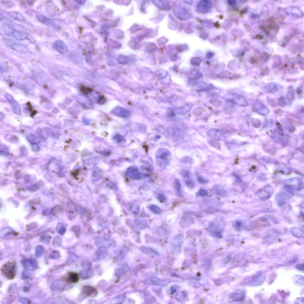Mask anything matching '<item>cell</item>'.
Listing matches in <instances>:
<instances>
[{
	"mask_svg": "<svg viewBox=\"0 0 304 304\" xmlns=\"http://www.w3.org/2000/svg\"><path fill=\"white\" fill-rule=\"evenodd\" d=\"M170 152L165 148L159 149L156 154V160L157 165L162 168H166L169 164L171 158Z\"/></svg>",
	"mask_w": 304,
	"mask_h": 304,
	"instance_id": "obj_1",
	"label": "cell"
},
{
	"mask_svg": "<svg viewBox=\"0 0 304 304\" xmlns=\"http://www.w3.org/2000/svg\"><path fill=\"white\" fill-rule=\"evenodd\" d=\"M1 270L5 278L9 280L13 279L16 275V262L15 261L8 262L2 266Z\"/></svg>",
	"mask_w": 304,
	"mask_h": 304,
	"instance_id": "obj_2",
	"label": "cell"
},
{
	"mask_svg": "<svg viewBox=\"0 0 304 304\" xmlns=\"http://www.w3.org/2000/svg\"><path fill=\"white\" fill-rule=\"evenodd\" d=\"M6 34L19 40H28L32 43L36 42L35 39L31 35L24 32L15 30L12 26L7 31Z\"/></svg>",
	"mask_w": 304,
	"mask_h": 304,
	"instance_id": "obj_3",
	"label": "cell"
},
{
	"mask_svg": "<svg viewBox=\"0 0 304 304\" xmlns=\"http://www.w3.org/2000/svg\"><path fill=\"white\" fill-rule=\"evenodd\" d=\"M5 41L7 44L13 50L22 53L30 52L29 49L25 46L17 43L13 40L5 39Z\"/></svg>",
	"mask_w": 304,
	"mask_h": 304,
	"instance_id": "obj_4",
	"label": "cell"
},
{
	"mask_svg": "<svg viewBox=\"0 0 304 304\" xmlns=\"http://www.w3.org/2000/svg\"><path fill=\"white\" fill-rule=\"evenodd\" d=\"M227 133L224 131L218 129H212L207 132L208 136L211 139L215 141H224L226 139Z\"/></svg>",
	"mask_w": 304,
	"mask_h": 304,
	"instance_id": "obj_5",
	"label": "cell"
},
{
	"mask_svg": "<svg viewBox=\"0 0 304 304\" xmlns=\"http://www.w3.org/2000/svg\"><path fill=\"white\" fill-rule=\"evenodd\" d=\"M274 192V190L272 188L267 187L259 190L257 194L262 199H268L271 198Z\"/></svg>",
	"mask_w": 304,
	"mask_h": 304,
	"instance_id": "obj_6",
	"label": "cell"
},
{
	"mask_svg": "<svg viewBox=\"0 0 304 304\" xmlns=\"http://www.w3.org/2000/svg\"><path fill=\"white\" fill-rule=\"evenodd\" d=\"M37 17L38 20L42 24L55 30L59 29V27L52 19L44 16L38 15Z\"/></svg>",
	"mask_w": 304,
	"mask_h": 304,
	"instance_id": "obj_7",
	"label": "cell"
},
{
	"mask_svg": "<svg viewBox=\"0 0 304 304\" xmlns=\"http://www.w3.org/2000/svg\"><path fill=\"white\" fill-rule=\"evenodd\" d=\"M194 219L191 216L185 214L181 217L179 224L182 227L185 228L194 224Z\"/></svg>",
	"mask_w": 304,
	"mask_h": 304,
	"instance_id": "obj_8",
	"label": "cell"
},
{
	"mask_svg": "<svg viewBox=\"0 0 304 304\" xmlns=\"http://www.w3.org/2000/svg\"><path fill=\"white\" fill-rule=\"evenodd\" d=\"M246 292L243 290H237L233 292L231 294V298L235 301H240L245 298Z\"/></svg>",
	"mask_w": 304,
	"mask_h": 304,
	"instance_id": "obj_9",
	"label": "cell"
},
{
	"mask_svg": "<svg viewBox=\"0 0 304 304\" xmlns=\"http://www.w3.org/2000/svg\"><path fill=\"white\" fill-rule=\"evenodd\" d=\"M128 176L131 178L135 180H139L141 178L138 169L135 166L129 168L127 172Z\"/></svg>",
	"mask_w": 304,
	"mask_h": 304,
	"instance_id": "obj_10",
	"label": "cell"
},
{
	"mask_svg": "<svg viewBox=\"0 0 304 304\" xmlns=\"http://www.w3.org/2000/svg\"><path fill=\"white\" fill-rule=\"evenodd\" d=\"M53 46L54 49L60 53H64L67 51L66 45L63 42L60 40L55 41L53 43Z\"/></svg>",
	"mask_w": 304,
	"mask_h": 304,
	"instance_id": "obj_11",
	"label": "cell"
},
{
	"mask_svg": "<svg viewBox=\"0 0 304 304\" xmlns=\"http://www.w3.org/2000/svg\"><path fill=\"white\" fill-rule=\"evenodd\" d=\"M65 280L68 283H77L79 280V275L78 273L76 272H69L68 274V276L65 278Z\"/></svg>",
	"mask_w": 304,
	"mask_h": 304,
	"instance_id": "obj_12",
	"label": "cell"
},
{
	"mask_svg": "<svg viewBox=\"0 0 304 304\" xmlns=\"http://www.w3.org/2000/svg\"><path fill=\"white\" fill-rule=\"evenodd\" d=\"M83 293L87 296H90L95 294L96 289L94 287L90 286H84L82 288Z\"/></svg>",
	"mask_w": 304,
	"mask_h": 304,
	"instance_id": "obj_13",
	"label": "cell"
},
{
	"mask_svg": "<svg viewBox=\"0 0 304 304\" xmlns=\"http://www.w3.org/2000/svg\"><path fill=\"white\" fill-rule=\"evenodd\" d=\"M8 14L9 16L14 20L23 22L26 21V19L24 17L18 12H8Z\"/></svg>",
	"mask_w": 304,
	"mask_h": 304,
	"instance_id": "obj_14",
	"label": "cell"
},
{
	"mask_svg": "<svg viewBox=\"0 0 304 304\" xmlns=\"http://www.w3.org/2000/svg\"><path fill=\"white\" fill-rule=\"evenodd\" d=\"M265 279V276L263 275H259L255 277L251 282L252 286H257L261 284L264 281Z\"/></svg>",
	"mask_w": 304,
	"mask_h": 304,
	"instance_id": "obj_15",
	"label": "cell"
},
{
	"mask_svg": "<svg viewBox=\"0 0 304 304\" xmlns=\"http://www.w3.org/2000/svg\"><path fill=\"white\" fill-rule=\"evenodd\" d=\"M282 192L283 194L287 198H290L293 195L294 190L292 186H286L283 189Z\"/></svg>",
	"mask_w": 304,
	"mask_h": 304,
	"instance_id": "obj_16",
	"label": "cell"
},
{
	"mask_svg": "<svg viewBox=\"0 0 304 304\" xmlns=\"http://www.w3.org/2000/svg\"><path fill=\"white\" fill-rule=\"evenodd\" d=\"M292 234L297 238H303L304 236V232L301 228L295 227L292 228L291 230Z\"/></svg>",
	"mask_w": 304,
	"mask_h": 304,
	"instance_id": "obj_17",
	"label": "cell"
},
{
	"mask_svg": "<svg viewBox=\"0 0 304 304\" xmlns=\"http://www.w3.org/2000/svg\"><path fill=\"white\" fill-rule=\"evenodd\" d=\"M135 222L137 226L141 229H144L147 227V223L144 220L137 218L135 219Z\"/></svg>",
	"mask_w": 304,
	"mask_h": 304,
	"instance_id": "obj_18",
	"label": "cell"
},
{
	"mask_svg": "<svg viewBox=\"0 0 304 304\" xmlns=\"http://www.w3.org/2000/svg\"><path fill=\"white\" fill-rule=\"evenodd\" d=\"M202 233L201 231L195 229L190 230L188 231L187 232V234L188 236L194 237L200 236L202 235Z\"/></svg>",
	"mask_w": 304,
	"mask_h": 304,
	"instance_id": "obj_19",
	"label": "cell"
},
{
	"mask_svg": "<svg viewBox=\"0 0 304 304\" xmlns=\"http://www.w3.org/2000/svg\"><path fill=\"white\" fill-rule=\"evenodd\" d=\"M149 208L152 212L156 214H160L162 213V210L157 206L151 205L149 206Z\"/></svg>",
	"mask_w": 304,
	"mask_h": 304,
	"instance_id": "obj_20",
	"label": "cell"
},
{
	"mask_svg": "<svg viewBox=\"0 0 304 304\" xmlns=\"http://www.w3.org/2000/svg\"><path fill=\"white\" fill-rule=\"evenodd\" d=\"M276 199L277 203L279 206H282L285 204V198L282 194H278L276 196Z\"/></svg>",
	"mask_w": 304,
	"mask_h": 304,
	"instance_id": "obj_21",
	"label": "cell"
},
{
	"mask_svg": "<svg viewBox=\"0 0 304 304\" xmlns=\"http://www.w3.org/2000/svg\"><path fill=\"white\" fill-rule=\"evenodd\" d=\"M184 178L188 186L190 188H194L195 184L194 182L190 179L189 176L186 177Z\"/></svg>",
	"mask_w": 304,
	"mask_h": 304,
	"instance_id": "obj_22",
	"label": "cell"
},
{
	"mask_svg": "<svg viewBox=\"0 0 304 304\" xmlns=\"http://www.w3.org/2000/svg\"><path fill=\"white\" fill-rule=\"evenodd\" d=\"M175 187L178 193L181 195V184L179 181L176 179L175 181Z\"/></svg>",
	"mask_w": 304,
	"mask_h": 304,
	"instance_id": "obj_23",
	"label": "cell"
},
{
	"mask_svg": "<svg viewBox=\"0 0 304 304\" xmlns=\"http://www.w3.org/2000/svg\"><path fill=\"white\" fill-rule=\"evenodd\" d=\"M131 209L133 212L135 214H138L139 212V207L138 205L135 204L132 205Z\"/></svg>",
	"mask_w": 304,
	"mask_h": 304,
	"instance_id": "obj_24",
	"label": "cell"
},
{
	"mask_svg": "<svg viewBox=\"0 0 304 304\" xmlns=\"http://www.w3.org/2000/svg\"><path fill=\"white\" fill-rule=\"evenodd\" d=\"M214 189V192L216 194L223 195L225 194V190L219 186H217L215 187Z\"/></svg>",
	"mask_w": 304,
	"mask_h": 304,
	"instance_id": "obj_25",
	"label": "cell"
},
{
	"mask_svg": "<svg viewBox=\"0 0 304 304\" xmlns=\"http://www.w3.org/2000/svg\"><path fill=\"white\" fill-rule=\"evenodd\" d=\"M1 3L5 6L9 8H12L14 5L13 2L8 1H2Z\"/></svg>",
	"mask_w": 304,
	"mask_h": 304,
	"instance_id": "obj_26",
	"label": "cell"
},
{
	"mask_svg": "<svg viewBox=\"0 0 304 304\" xmlns=\"http://www.w3.org/2000/svg\"><path fill=\"white\" fill-rule=\"evenodd\" d=\"M211 235L215 237L219 238H221L222 237V235L220 231H212L211 233Z\"/></svg>",
	"mask_w": 304,
	"mask_h": 304,
	"instance_id": "obj_27",
	"label": "cell"
},
{
	"mask_svg": "<svg viewBox=\"0 0 304 304\" xmlns=\"http://www.w3.org/2000/svg\"><path fill=\"white\" fill-rule=\"evenodd\" d=\"M198 194L199 196H206L208 194V192L206 190L202 189L199 191Z\"/></svg>",
	"mask_w": 304,
	"mask_h": 304,
	"instance_id": "obj_28",
	"label": "cell"
},
{
	"mask_svg": "<svg viewBox=\"0 0 304 304\" xmlns=\"http://www.w3.org/2000/svg\"><path fill=\"white\" fill-rule=\"evenodd\" d=\"M210 144L214 147L217 149H220V144L218 142L214 140L211 141Z\"/></svg>",
	"mask_w": 304,
	"mask_h": 304,
	"instance_id": "obj_29",
	"label": "cell"
},
{
	"mask_svg": "<svg viewBox=\"0 0 304 304\" xmlns=\"http://www.w3.org/2000/svg\"><path fill=\"white\" fill-rule=\"evenodd\" d=\"M185 214H187L189 215H192L195 216L197 217H201V215L200 214L198 213H197L192 212V211H188L184 213Z\"/></svg>",
	"mask_w": 304,
	"mask_h": 304,
	"instance_id": "obj_30",
	"label": "cell"
},
{
	"mask_svg": "<svg viewBox=\"0 0 304 304\" xmlns=\"http://www.w3.org/2000/svg\"><path fill=\"white\" fill-rule=\"evenodd\" d=\"M198 180L199 183L202 184H205L208 182L207 180L200 176L198 177Z\"/></svg>",
	"mask_w": 304,
	"mask_h": 304,
	"instance_id": "obj_31",
	"label": "cell"
},
{
	"mask_svg": "<svg viewBox=\"0 0 304 304\" xmlns=\"http://www.w3.org/2000/svg\"><path fill=\"white\" fill-rule=\"evenodd\" d=\"M158 199L161 201H164L166 200L165 197L162 194H159L158 196Z\"/></svg>",
	"mask_w": 304,
	"mask_h": 304,
	"instance_id": "obj_32",
	"label": "cell"
},
{
	"mask_svg": "<svg viewBox=\"0 0 304 304\" xmlns=\"http://www.w3.org/2000/svg\"><path fill=\"white\" fill-rule=\"evenodd\" d=\"M241 225V222L240 221H237L235 223L236 227L238 228H240Z\"/></svg>",
	"mask_w": 304,
	"mask_h": 304,
	"instance_id": "obj_33",
	"label": "cell"
}]
</instances>
